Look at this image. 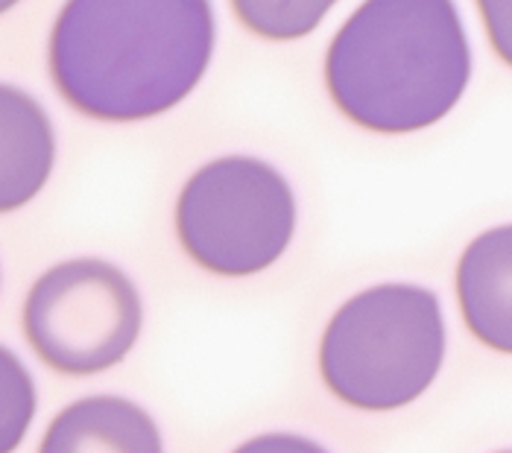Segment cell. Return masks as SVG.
<instances>
[{
  "label": "cell",
  "instance_id": "277c9868",
  "mask_svg": "<svg viewBox=\"0 0 512 453\" xmlns=\"http://www.w3.org/2000/svg\"><path fill=\"white\" fill-rule=\"evenodd\" d=\"M296 231V196L281 170L252 155L199 167L176 202L182 249L214 275L246 278L273 266Z\"/></svg>",
  "mask_w": 512,
  "mask_h": 453
},
{
  "label": "cell",
  "instance_id": "ba28073f",
  "mask_svg": "<svg viewBox=\"0 0 512 453\" xmlns=\"http://www.w3.org/2000/svg\"><path fill=\"white\" fill-rule=\"evenodd\" d=\"M3 112V179H0V208L15 211L27 205L47 182L56 161V132L39 103L15 88H0Z\"/></svg>",
  "mask_w": 512,
  "mask_h": 453
},
{
  "label": "cell",
  "instance_id": "7c38bea8",
  "mask_svg": "<svg viewBox=\"0 0 512 453\" xmlns=\"http://www.w3.org/2000/svg\"><path fill=\"white\" fill-rule=\"evenodd\" d=\"M232 453H331L325 445H319L308 436H299V433H261V436H252L246 439L243 445H237Z\"/></svg>",
  "mask_w": 512,
  "mask_h": 453
},
{
  "label": "cell",
  "instance_id": "9c48e42d",
  "mask_svg": "<svg viewBox=\"0 0 512 453\" xmlns=\"http://www.w3.org/2000/svg\"><path fill=\"white\" fill-rule=\"evenodd\" d=\"M331 3H249L237 0L235 15L255 33L267 38H299L308 36L316 24L328 15Z\"/></svg>",
  "mask_w": 512,
  "mask_h": 453
},
{
  "label": "cell",
  "instance_id": "6da1fadb",
  "mask_svg": "<svg viewBox=\"0 0 512 453\" xmlns=\"http://www.w3.org/2000/svg\"><path fill=\"white\" fill-rule=\"evenodd\" d=\"M214 38V9L202 0H74L56 18L47 62L77 112L132 123L179 106L197 88Z\"/></svg>",
  "mask_w": 512,
  "mask_h": 453
},
{
  "label": "cell",
  "instance_id": "4fadbf2b",
  "mask_svg": "<svg viewBox=\"0 0 512 453\" xmlns=\"http://www.w3.org/2000/svg\"><path fill=\"white\" fill-rule=\"evenodd\" d=\"M495 453H512V448H504V451H495Z\"/></svg>",
  "mask_w": 512,
  "mask_h": 453
},
{
  "label": "cell",
  "instance_id": "52a82bcc",
  "mask_svg": "<svg viewBox=\"0 0 512 453\" xmlns=\"http://www.w3.org/2000/svg\"><path fill=\"white\" fill-rule=\"evenodd\" d=\"M39 453H164L156 418L120 395H88L47 424Z\"/></svg>",
  "mask_w": 512,
  "mask_h": 453
},
{
  "label": "cell",
  "instance_id": "8fae6325",
  "mask_svg": "<svg viewBox=\"0 0 512 453\" xmlns=\"http://www.w3.org/2000/svg\"><path fill=\"white\" fill-rule=\"evenodd\" d=\"M483 24H486V36L492 41L495 53L512 65V3L504 0H483L477 3Z\"/></svg>",
  "mask_w": 512,
  "mask_h": 453
},
{
  "label": "cell",
  "instance_id": "30bf717a",
  "mask_svg": "<svg viewBox=\"0 0 512 453\" xmlns=\"http://www.w3.org/2000/svg\"><path fill=\"white\" fill-rule=\"evenodd\" d=\"M0 360H3V427L12 424L15 407L27 427L33 418V410H36V389H33L30 372L21 366V360H15V354L9 348H3Z\"/></svg>",
  "mask_w": 512,
  "mask_h": 453
},
{
  "label": "cell",
  "instance_id": "8992f818",
  "mask_svg": "<svg viewBox=\"0 0 512 453\" xmlns=\"http://www.w3.org/2000/svg\"><path fill=\"white\" fill-rule=\"evenodd\" d=\"M466 328L492 351L512 354V223L477 234L457 264Z\"/></svg>",
  "mask_w": 512,
  "mask_h": 453
},
{
  "label": "cell",
  "instance_id": "7a4b0ae2",
  "mask_svg": "<svg viewBox=\"0 0 512 453\" xmlns=\"http://www.w3.org/2000/svg\"><path fill=\"white\" fill-rule=\"evenodd\" d=\"M472 79L460 9L445 0L363 3L337 30L325 85L337 109L372 132H416L451 112Z\"/></svg>",
  "mask_w": 512,
  "mask_h": 453
},
{
  "label": "cell",
  "instance_id": "5b68a950",
  "mask_svg": "<svg viewBox=\"0 0 512 453\" xmlns=\"http://www.w3.org/2000/svg\"><path fill=\"white\" fill-rule=\"evenodd\" d=\"M144 307L135 281L103 258L50 266L24 302V334L41 360L71 378L118 366L135 348Z\"/></svg>",
  "mask_w": 512,
  "mask_h": 453
},
{
  "label": "cell",
  "instance_id": "3957f363",
  "mask_svg": "<svg viewBox=\"0 0 512 453\" xmlns=\"http://www.w3.org/2000/svg\"><path fill=\"white\" fill-rule=\"evenodd\" d=\"M445 360L439 296L419 284H375L343 304L319 342L328 392L357 410L387 413L413 404Z\"/></svg>",
  "mask_w": 512,
  "mask_h": 453
}]
</instances>
